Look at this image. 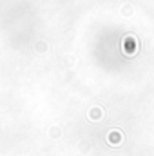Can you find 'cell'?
<instances>
[{"label":"cell","mask_w":154,"mask_h":156,"mask_svg":"<svg viewBox=\"0 0 154 156\" xmlns=\"http://www.w3.org/2000/svg\"><path fill=\"white\" fill-rule=\"evenodd\" d=\"M121 47H123V53H125V56H134L136 55V51H138V40L134 35H125L123 40H121Z\"/></svg>","instance_id":"obj_1"},{"label":"cell","mask_w":154,"mask_h":156,"mask_svg":"<svg viewBox=\"0 0 154 156\" xmlns=\"http://www.w3.org/2000/svg\"><path fill=\"white\" fill-rule=\"evenodd\" d=\"M107 142H109V145H113V147L121 145V142H123V134H121V131L113 129V131L107 134Z\"/></svg>","instance_id":"obj_2"},{"label":"cell","mask_w":154,"mask_h":156,"mask_svg":"<svg viewBox=\"0 0 154 156\" xmlns=\"http://www.w3.org/2000/svg\"><path fill=\"white\" fill-rule=\"evenodd\" d=\"M89 118L91 120H100V118H103V111L100 107H93L91 113H89Z\"/></svg>","instance_id":"obj_3"},{"label":"cell","mask_w":154,"mask_h":156,"mask_svg":"<svg viewBox=\"0 0 154 156\" xmlns=\"http://www.w3.org/2000/svg\"><path fill=\"white\" fill-rule=\"evenodd\" d=\"M37 51H38V53H42V51H47V44L40 40V42H38V45H37Z\"/></svg>","instance_id":"obj_4"},{"label":"cell","mask_w":154,"mask_h":156,"mask_svg":"<svg viewBox=\"0 0 154 156\" xmlns=\"http://www.w3.org/2000/svg\"><path fill=\"white\" fill-rule=\"evenodd\" d=\"M56 134L60 136V129H56V127H54V129H53V136H56Z\"/></svg>","instance_id":"obj_5"}]
</instances>
